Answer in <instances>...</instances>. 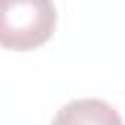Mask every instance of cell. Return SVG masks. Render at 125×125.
<instances>
[{
  "mask_svg": "<svg viewBox=\"0 0 125 125\" xmlns=\"http://www.w3.org/2000/svg\"><path fill=\"white\" fill-rule=\"evenodd\" d=\"M52 125H123V118L103 98H76L54 115Z\"/></svg>",
  "mask_w": 125,
  "mask_h": 125,
  "instance_id": "cell-2",
  "label": "cell"
},
{
  "mask_svg": "<svg viewBox=\"0 0 125 125\" xmlns=\"http://www.w3.org/2000/svg\"><path fill=\"white\" fill-rule=\"evenodd\" d=\"M56 27L52 0H0V47L12 52L37 49Z\"/></svg>",
  "mask_w": 125,
  "mask_h": 125,
  "instance_id": "cell-1",
  "label": "cell"
}]
</instances>
